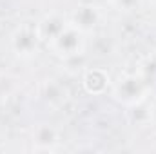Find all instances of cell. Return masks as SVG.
I'll return each instance as SVG.
<instances>
[{
    "instance_id": "1",
    "label": "cell",
    "mask_w": 156,
    "mask_h": 154,
    "mask_svg": "<svg viewBox=\"0 0 156 154\" xmlns=\"http://www.w3.org/2000/svg\"><path fill=\"white\" fill-rule=\"evenodd\" d=\"M47 49H51L53 54L66 60L76 58L85 51V33L80 31L71 20H67L62 31L47 44Z\"/></svg>"
},
{
    "instance_id": "2",
    "label": "cell",
    "mask_w": 156,
    "mask_h": 154,
    "mask_svg": "<svg viewBox=\"0 0 156 154\" xmlns=\"http://www.w3.org/2000/svg\"><path fill=\"white\" fill-rule=\"evenodd\" d=\"M149 93V83L138 75H123L113 83V96L123 105L134 107L144 103Z\"/></svg>"
},
{
    "instance_id": "3",
    "label": "cell",
    "mask_w": 156,
    "mask_h": 154,
    "mask_svg": "<svg viewBox=\"0 0 156 154\" xmlns=\"http://www.w3.org/2000/svg\"><path fill=\"white\" fill-rule=\"evenodd\" d=\"M40 35L37 24H20L11 35V47L20 58H31L40 49Z\"/></svg>"
},
{
    "instance_id": "4",
    "label": "cell",
    "mask_w": 156,
    "mask_h": 154,
    "mask_svg": "<svg viewBox=\"0 0 156 154\" xmlns=\"http://www.w3.org/2000/svg\"><path fill=\"white\" fill-rule=\"evenodd\" d=\"M69 20L76 26L80 31H83V33L87 35V33L94 31V29L100 26L102 15H100V9H98L93 2H89V4H82V5H78L76 9L71 13Z\"/></svg>"
},
{
    "instance_id": "5",
    "label": "cell",
    "mask_w": 156,
    "mask_h": 154,
    "mask_svg": "<svg viewBox=\"0 0 156 154\" xmlns=\"http://www.w3.org/2000/svg\"><path fill=\"white\" fill-rule=\"evenodd\" d=\"M82 83H83V89L89 94H102L111 85V78H109V75L104 69H98L96 67V69H89L83 75Z\"/></svg>"
},
{
    "instance_id": "6",
    "label": "cell",
    "mask_w": 156,
    "mask_h": 154,
    "mask_svg": "<svg viewBox=\"0 0 156 154\" xmlns=\"http://www.w3.org/2000/svg\"><path fill=\"white\" fill-rule=\"evenodd\" d=\"M58 132L51 125H38L33 131V149L35 151H55L58 145Z\"/></svg>"
},
{
    "instance_id": "7",
    "label": "cell",
    "mask_w": 156,
    "mask_h": 154,
    "mask_svg": "<svg viewBox=\"0 0 156 154\" xmlns=\"http://www.w3.org/2000/svg\"><path fill=\"white\" fill-rule=\"evenodd\" d=\"M44 98L53 105H60L67 100V93H66V89H62V85H58L55 82H47L44 85Z\"/></svg>"
},
{
    "instance_id": "8",
    "label": "cell",
    "mask_w": 156,
    "mask_h": 154,
    "mask_svg": "<svg viewBox=\"0 0 156 154\" xmlns=\"http://www.w3.org/2000/svg\"><path fill=\"white\" fill-rule=\"evenodd\" d=\"M113 4L120 11H136V7L140 5V0H113Z\"/></svg>"
}]
</instances>
